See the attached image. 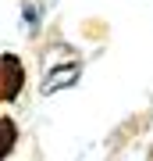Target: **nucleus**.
<instances>
[{"label": "nucleus", "instance_id": "obj_1", "mask_svg": "<svg viewBox=\"0 0 153 161\" xmlns=\"http://www.w3.org/2000/svg\"><path fill=\"white\" fill-rule=\"evenodd\" d=\"M25 90V61L18 54H0V104L18 100Z\"/></svg>", "mask_w": 153, "mask_h": 161}, {"label": "nucleus", "instance_id": "obj_2", "mask_svg": "<svg viewBox=\"0 0 153 161\" xmlns=\"http://www.w3.org/2000/svg\"><path fill=\"white\" fill-rule=\"evenodd\" d=\"M18 147V122L11 115H0V161H7Z\"/></svg>", "mask_w": 153, "mask_h": 161}, {"label": "nucleus", "instance_id": "obj_3", "mask_svg": "<svg viewBox=\"0 0 153 161\" xmlns=\"http://www.w3.org/2000/svg\"><path fill=\"white\" fill-rule=\"evenodd\" d=\"M75 75H79V64H68V68H64V72H57V75L50 72V75L43 79V93H57L64 82H75Z\"/></svg>", "mask_w": 153, "mask_h": 161}]
</instances>
